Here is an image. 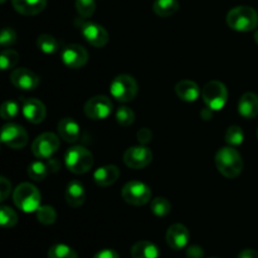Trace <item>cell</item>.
<instances>
[{"mask_svg":"<svg viewBox=\"0 0 258 258\" xmlns=\"http://www.w3.org/2000/svg\"><path fill=\"white\" fill-rule=\"evenodd\" d=\"M226 143L228 144L229 146H239L244 140V133L239 126L233 125L229 126L226 131Z\"/></svg>","mask_w":258,"mask_h":258,"instance_id":"cell-30","label":"cell"},{"mask_svg":"<svg viewBox=\"0 0 258 258\" xmlns=\"http://www.w3.org/2000/svg\"><path fill=\"white\" fill-rule=\"evenodd\" d=\"M138 82L133 76L118 75L112 80L110 85L111 96L121 103L133 101L138 95Z\"/></svg>","mask_w":258,"mask_h":258,"instance_id":"cell-5","label":"cell"},{"mask_svg":"<svg viewBox=\"0 0 258 258\" xmlns=\"http://www.w3.org/2000/svg\"><path fill=\"white\" fill-rule=\"evenodd\" d=\"M151 138H153V133H151L148 127L141 128V130L138 133V140L140 141L141 144L150 143Z\"/></svg>","mask_w":258,"mask_h":258,"instance_id":"cell-39","label":"cell"},{"mask_svg":"<svg viewBox=\"0 0 258 258\" xmlns=\"http://www.w3.org/2000/svg\"><path fill=\"white\" fill-rule=\"evenodd\" d=\"M60 58L66 67L71 70H78L88 62V52L82 45L70 44L63 48Z\"/></svg>","mask_w":258,"mask_h":258,"instance_id":"cell-13","label":"cell"},{"mask_svg":"<svg viewBox=\"0 0 258 258\" xmlns=\"http://www.w3.org/2000/svg\"><path fill=\"white\" fill-rule=\"evenodd\" d=\"M179 10L178 0H155L153 4V12L160 18H168Z\"/></svg>","mask_w":258,"mask_h":258,"instance_id":"cell-24","label":"cell"},{"mask_svg":"<svg viewBox=\"0 0 258 258\" xmlns=\"http://www.w3.org/2000/svg\"><path fill=\"white\" fill-rule=\"evenodd\" d=\"M58 135L66 143H77L81 136V127L77 121L72 117H64L57 125Z\"/></svg>","mask_w":258,"mask_h":258,"instance_id":"cell-17","label":"cell"},{"mask_svg":"<svg viewBox=\"0 0 258 258\" xmlns=\"http://www.w3.org/2000/svg\"><path fill=\"white\" fill-rule=\"evenodd\" d=\"M0 2H2V3H5V2H7V0H0Z\"/></svg>","mask_w":258,"mask_h":258,"instance_id":"cell-43","label":"cell"},{"mask_svg":"<svg viewBox=\"0 0 258 258\" xmlns=\"http://www.w3.org/2000/svg\"><path fill=\"white\" fill-rule=\"evenodd\" d=\"M76 9L83 19H87L92 17L95 13L96 2L95 0H76Z\"/></svg>","mask_w":258,"mask_h":258,"instance_id":"cell-35","label":"cell"},{"mask_svg":"<svg viewBox=\"0 0 258 258\" xmlns=\"http://www.w3.org/2000/svg\"><path fill=\"white\" fill-rule=\"evenodd\" d=\"M134 258H159V248L149 241H139L131 248Z\"/></svg>","mask_w":258,"mask_h":258,"instance_id":"cell-23","label":"cell"},{"mask_svg":"<svg viewBox=\"0 0 258 258\" xmlns=\"http://www.w3.org/2000/svg\"><path fill=\"white\" fill-rule=\"evenodd\" d=\"M175 93L181 101L185 102H196L201 96V88L194 81L183 80L179 81L175 86Z\"/></svg>","mask_w":258,"mask_h":258,"instance_id":"cell-21","label":"cell"},{"mask_svg":"<svg viewBox=\"0 0 258 258\" xmlns=\"http://www.w3.org/2000/svg\"><path fill=\"white\" fill-rule=\"evenodd\" d=\"M48 258H78L73 248L64 243H55L48 249Z\"/></svg>","mask_w":258,"mask_h":258,"instance_id":"cell-26","label":"cell"},{"mask_svg":"<svg viewBox=\"0 0 258 258\" xmlns=\"http://www.w3.org/2000/svg\"><path fill=\"white\" fill-rule=\"evenodd\" d=\"M20 110L22 108L19 107V103L17 101H5L2 105V108H0V115H2L3 120H13V118L18 117V115L20 113Z\"/></svg>","mask_w":258,"mask_h":258,"instance_id":"cell-31","label":"cell"},{"mask_svg":"<svg viewBox=\"0 0 258 258\" xmlns=\"http://www.w3.org/2000/svg\"><path fill=\"white\" fill-rule=\"evenodd\" d=\"M227 24L237 32H251L258 25L257 12L251 7H236L227 14Z\"/></svg>","mask_w":258,"mask_h":258,"instance_id":"cell-2","label":"cell"},{"mask_svg":"<svg viewBox=\"0 0 258 258\" xmlns=\"http://www.w3.org/2000/svg\"><path fill=\"white\" fill-rule=\"evenodd\" d=\"M22 113L25 120L37 125V123L44 121L47 110H45V106L42 101L37 100V98H25V100H23Z\"/></svg>","mask_w":258,"mask_h":258,"instance_id":"cell-15","label":"cell"},{"mask_svg":"<svg viewBox=\"0 0 258 258\" xmlns=\"http://www.w3.org/2000/svg\"><path fill=\"white\" fill-rule=\"evenodd\" d=\"M12 190V183L5 176L0 178V201L4 202Z\"/></svg>","mask_w":258,"mask_h":258,"instance_id":"cell-37","label":"cell"},{"mask_svg":"<svg viewBox=\"0 0 258 258\" xmlns=\"http://www.w3.org/2000/svg\"><path fill=\"white\" fill-rule=\"evenodd\" d=\"M76 25L80 29L82 37L96 48H102L108 42V33L102 25L90 20H76Z\"/></svg>","mask_w":258,"mask_h":258,"instance_id":"cell-8","label":"cell"},{"mask_svg":"<svg viewBox=\"0 0 258 258\" xmlns=\"http://www.w3.org/2000/svg\"><path fill=\"white\" fill-rule=\"evenodd\" d=\"M19 60V54L13 49H4L0 54V66L3 71H8L14 68Z\"/></svg>","mask_w":258,"mask_h":258,"instance_id":"cell-33","label":"cell"},{"mask_svg":"<svg viewBox=\"0 0 258 258\" xmlns=\"http://www.w3.org/2000/svg\"><path fill=\"white\" fill-rule=\"evenodd\" d=\"M116 121H117L118 125L123 126V127H127V126L133 125L135 122V112L130 107L121 106L116 111Z\"/></svg>","mask_w":258,"mask_h":258,"instance_id":"cell-32","label":"cell"},{"mask_svg":"<svg viewBox=\"0 0 258 258\" xmlns=\"http://www.w3.org/2000/svg\"><path fill=\"white\" fill-rule=\"evenodd\" d=\"M10 82L23 91H33L38 87L40 77L28 68H17L10 75Z\"/></svg>","mask_w":258,"mask_h":258,"instance_id":"cell-14","label":"cell"},{"mask_svg":"<svg viewBox=\"0 0 258 258\" xmlns=\"http://www.w3.org/2000/svg\"><path fill=\"white\" fill-rule=\"evenodd\" d=\"M112 108L113 105L107 96L98 95L86 102L83 111H85V115L91 120H105L111 115Z\"/></svg>","mask_w":258,"mask_h":258,"instance_id":"cell-10","label":"cell"},{"mask_svg":"<svg viewBox=\"0 0 258 258\" xmlns=\"http://www.w3.org/2000/svg\"><path fill=\"white\" fill-rule=\"evenodd\" d=\"M0 223L4 228H13L18 223V214L9 207H0Z\"/></svg>","mask_w":258,"mask_h":258,"instance_id":"cell-34","label":"cell"},{"mask_svg":"<svg viewBox=\"0 0 258 258\" xmlns=\"http://www.w3.org/2000/svg\"><path fill=\"white\" fill-rule=\"evenodd\" d=\"M12 4L18 13L23 15H37L47 7V0H12Z\"/></svg>","mask_w":258,"mask_h":258,"instance_id":"cell-22","label":"cell"},{"mask_svg":"<svg viewBox=\"0 0 258 258\" xmlns=\"http://www.w3.org/2000/svg\"><path fill=\"white\" fill-rule=\"evenodd\" d=\"M238 258H258V252L254 249H243L238 254Z\"/></svg>","mask_w":258,"mask_h":258,"instance_id":"cell-41","label":"cell"},{"mask_svg":"<svg viewBox=\"0 0 258 258\" xmlns=\"http://www.w3.org/2000/svg\"><path fill=\"white\" fill-rule=\"evenodd\" d=\"M37 47L44 54H54L59 50V42L50 34H42L37 39Z\"/></svg>","mask_w":258,"mask_h":258,"instance_id":"cell-25","label":"cell"},{"mask_svg":"<svg viewBox=\"0 0 258 258\" xmlns=\"http://www.w3.org/2000/svg\"><path fill=\"white\" fill-rule=\"evenodd\" d=\"M120 176V170L116 165H103L96 169L93 173V180L98 186H110L117 181Z\"/></svg>","mask_w":258,"mask_h":258,"instance_id":"cell-18","label":"cell"},{"mask_svg":"<svg viewBox=\"0 0 258 258\" xmlns=\"http://www.w3.org/2000/svg\"><path fill=\"white\" fill-rule=\"evenodd\" d=\"M2 143L13 150L23 149L28 144V134L24 127L18 123H7L2 128Z\"/></svg>","mask_w":258,"mask_h":258,"instance_id":"cell-11","label":"cell"},{"mask_svg":"<svg viewBox=\"0 0 258 258\" xmlns=\"http://www.w3.org/2000/svg\"><path fill=\"white\" fill-rule=\"evenodd\" d=\"M202 98L211 111H221L228 101V90L219 81H209L202 90Z\"/></svg>","mask_w":258,"mask_h":258,"instance_id":"cell-6","label":"cell"},{"mask_svg":"<svg viewBox=\"0 0 258 258\" xmlns=\"http://www.w3.org/2000/svg\"><path fill=\"white\" fill-rule=\"evenodd\" d=\"M59 135L53 133H44L38 136L32 144V153L38 159H49L59 149Z\"/></svg>","mask_w":258,"mask_h":258,"instance_id":"cell-9","label":"cell"},{"mask_svg":"<svg viewBox=\"0 0 258 258\" xmlns=\"http://www.w3.org/2000/svg\"><path fill=\"white\" fill-rule=\"evenodd\" d=\"M37 219L44 226H50L57 221V212L50 206H40L37 211Z\"/></svg>","mask_w":258,"mask_h":258,"instance_id":"cell-29","label":"cell"},{"mask_svg":"<svg viewBox=\"0 0 258 258\" xmlns=\"http://www.w3.org/2000/svg\"><path fill=\"white\" fill-rule=\"evenodd\" d=\"M17 40V33L12 28H4L0 33V44L4 48L10 47Z\"/></svg>","mask_w":258,"mask_h":258,"instance_id":"cell-36","label":"cell"},{"mask_svg":"<svg viewBox=\"0 0 258 258\" xmlns=\"http://www.w3.org/2000/svg\"><path fill=\"white\" fill-rule=\"evenodd\" d=\"M150 209L156 217H165L171 212V203L164 197H158L151 201Z\"/></svg>","mask_w":258,"mask_h":258,"instance_id":"cell-27","label":"cell"},{"mask_svg":"<svg viewBox=\"0 0 258 258\" xmlns=\"http://www.w3.org/2000/svg\"><path fill=\"white\" fill-rule=\"evenodd\" d=\"M216 166L219 173L229 179L237 178L243 170L242 156L233 146H226L219 149L216 154Z\"/></svg>","mask_w":258,"mask_h":258,"instance_id":"cell-1","label":"cell"},{"mask_svg":"<svg viewBox=\"0 0 258 258\" xmlns=\"http://www.w3.org/2000/svg\"><path fill=\"white\" fill-rule=\"evenodd\" d=\"M257 138H258V130H257Z\"/></svg>","mask_w":258,"mask_h":258,"instance_id":"cell-44","label":"cell"},{"mask_svg":"<svg viewBox=\"0 0 258 258\" xmlns=\"http://www.w3.org/2000/svg\"><path fill=\"white\" fill-rule=\"evenodd\" d=\"M254 42H256L257 45H258V30L256 33H254Z\"/></svg>","mask_w":258,"mask_h":258,"instance_id":"cell-42","label":"cell"},{"mask_svg":"<svg viewBox=\"0 0 258 258\" xmlns=\"http://www.w3.org/2000/svg\"><path fill=\"white\" fill-rule=\"evenodd\" d=\"M40 199L42 196L39 190L30 183L19 184L13 193V201L15 206L24 213L37 212L40 207Z\"/></svg>","mask_w":258,"mask_h":258,"instance_id":"cell-3","label":"cell"},{"mask_svg":"<svg viewBox=\"0 0 258 258\" xmlns=\"http://www.w3.org/2000/svg\"><path fill=\"white\" fill-rule=\"evenodd\" d=\"M64 164L71 173L85 174L93 166V155L83 146H73L66 153Z\"/></svg>","mask_w":258,"mask_h":258,"instance_id":"cell-4","label":"cell"},{"mask_svg":"<svg viewBox=\"0 0 258 258\" xmlns=\"http://www.w3.org/2000/svg\"><path fill=\"white\" fill-rule=\"evenodd\" d=\"M238 113L247 120L258 116V96L253 92H246L242 95L238 102Z\"/></svg>","mask_w":258,"mask_h":258,"instance_id":"cell-20","label":"cell"},{"mask_svg":"<svg viewBox=\"0 0 258 258\" xmlns=\"http://www.w3.org/2000/svg\"><path fill=\"white\" fill-rule=\"evenodd\" d=\"M121 196H122L123 201L131 206H145L151 199V189L143 181L133 180L123 185Z\"/></svg>","mask_w":258,"mask_h":258,"instance_id":"cell-7","label":"cell"},{"mask_svg":"<svg viewBox=\"0 0 258 258\" xmlns=\"http://www.w3.org/2000/svg\"><path fill=\"white\" fill-rule=\"evenodd\" d=\"M66 202L72 208H80L86 201V190L82 183L77 180H72L68 183L66 188Z\"/></svg>","mask_w":258,"mask_h":258,"instance_id":"cell-19","label":"cell"},{"mask_svg":"<svg viewBox=\"0 0 258 258\" xmlns=\"http://www.w3.org/2000/svg\"><path fill=\"white\" fill-rule=\"evenodd\" d=\"M189 239H190V232L184 224H173L169 227L168 232H166V242H168L169 247L175 251L185 248L189 243Z\"/></svg>","mask_w":258,"mask_h":258,"instance_id":"cell-16","label":"cell"},{"mask_svg":"<svg viewBox=\"0 0 258 258\" xmlns=\"http://www.w3.org/2000/svg\"><path fill=\"white\" fill-rule=\"evenodd\" d=\"M93 258H120V256H118L117 252L113 251V249L106 248V249H102V251L97 252Z\"/></svg>","mask_w":258,"mask_h":258,"instance_id":"cell-40","label":"cell"},{"mask_svg":"<svg viewBox=\"0 0 258 258\" xmlns=\"http://www.w3.org/2000/svg\"><path fill=\"white\" fill-rule=\"evenodd\" d=\"M153 161V151L146 146H133L123 153V163L131 169H144Z\"/></svg>","mask_w":258,"mask_h":258,"instance_id":"cell-12","label":"cell"},{"mask_svg":"<svg viewBox=\"0 0 258 258\" xmlns=\"http://www.w3.org/2000/svg\"><path fill=\"white\" fill-rule=\"evenodd\" d=\"M204 251L201 246H197V244H193V246H189L188 249H186V257L188 258H203Z\"/></svg>","mask_w":258,"mask_h":258,"instance_id":"cell-38","label":"cell"},{"mask_svg":"<svg viewBox=\"0 0 258 258\" xmlns=\"http://www.w3.org/2000/svg\"><path fill=\"white\" fill-rule=\"evenodd\" d=\"M28 175L34 181H42L48 176V166L43 161H34L28 168Z\"/></svg>","mask_w":258,"mask_h":258,"instance_id":"cell-28","label":"cell"}]
</instances>
